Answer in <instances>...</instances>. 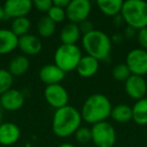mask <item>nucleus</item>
<instances>
[{"label": "nucleus", "instance_id": "obj_15", "mask_svg": "<svg viewBox=\"0 0 147 147\" xmlns=\"http://www.w3.org/2000/svg\"><path fill=\"white\" fill-rule=\"evenodd\" d=\"M18 47L26 55H35L41 51L42 42L38 36L28 33V34L19 37Z\"/></svg>", "mask_w": 147, "mask_h": 147}, {"label": "nucleus", "instance_id": "obj_12", "mask_svg": "<svg viewBox=\"0 0 147 147\" xmlns=\"http://www.w3.org/2000/svg\"><path fill=\"white\" fill-rule=\"evenodd\" d=\"M1 98V108L7 111H17L23 106L25 97L22 92L16 89H10L0 96Z\"/></svg>", "mask_w": 147, "mask_h": 147}, {"label": "nucleus", "instance_id": "obj_11", "mask_svg": "<svg viewBox=\"0 0 147 147\" xmlns=\"http://www.w3.org/2000/svg\"><path fill=\"white\" fill-rule=\"evenodd\" d=\"M125 91L131 99L138 101L145 98L147 93V83L143 77L131 75L125 82Z\"/></svg>", "mask_w": 147, "mask_h": 147}, {"label": "nucleus", "instance_id": "obj_5", "mask_svg": "<svg viewBox=\"0 0 147 147\" xmlns=\"http://www.w3.org/2000/svg\"><path fill=\"white\" fill-rule=\"evenodd\" d=\"M82 57V51L77 45L63 43L57 47L53 55L55 65L65 73L76 69Z\"/></svg>", "mask_w": 147, "mask_h": 147}, {"label": "nucleus", "instance_id": "obj_4", "mask_svg": "<svg viewBox=\"0 0 147 147\" xmlns=\"http://www.w3.org/2000/svg\"><path fill=\"white\" fill-rule=\"evenodd\" d=\"M121 17L129 27L136 30L147 27V2L143 0L124 1Z\"/></svg>", "mask_w": 147, "mask_h": 147}, {"label": "nucleus", "instance_id": "obj_6", "mask_svg": "<svg viewBox=\"0 0 147 147\" xmlns=\"http://www.w3.org/2000/svg\"><path fill=\"white\" fill-rule=\"evenodd\" d=\"M91 132L95 147H113L116 143V131L107 121L94 124Z\"/></svg>", "mask_w": 147, "mask_h": 147}, {"label": "nucleus", "instance_id": "obj_10", "mask_svg": "<svg viewBox=\"0 0 147 147\" xmlns=\"http://www.w3.org/2000/svg\"><path fill=\"white\" fill-rule=\"evenodd\" d=\"M32 6V1L30 0H8L3 5L5 18L16 19L19 17H26Z\"/></svg>", "mask_w": 147, "mask_h": 147}, {"label": "nucleus", "instance_id": "obj_21", "mask_svg": "<svg viewBox=\"0 0 147 147\" xmlns=\"http://www.w3.org/2000/svg\"><path fill=\"white\" fill-rule=\"evenodd\" d=\"M132 120L138 125H147V98L136 101L132 107Z\"/></svg>", "mask_w": 147, "mask_h": 147}, {"label": "nucleus", "instance_id": "obj_23", "mask_svg": "<svg viewBox=\"0 0 147 147\" xmlns=\"http://www.w3.org/2000/svg\"><path fill=\"white\" fill-rule=\"evenodd\" d=\"M57 23H55L47 15L42 16L37 22V32L42 37H49L55 34Z\"/></svg>", "mask_w": 147, "mask_h": 147}, {"label": "nucleus", "instance_id": "obj_18", "mask_svg": "<svg viewBox=\"0 0 147 147\" xmlns=\"http://www.w3.org/2000/svg\"><path fill=\"white\" fill-rule=\"evenodd\" d=\"M81 30L79 24L76 23H67L61 30V40L63 45H76L81 37Z\"/></svg>", "mask_w": 147, "mask_h": 147}, {"label": "nucleus", "instance_id": "obj_19", "mask_svg": "<svg viewBox=\"0 0 147 147\" xmlns=\"http://www.w3.org/2000/svg\"><path fill=\"white\" fill-rule=\"evenodd\" d=\"M29 69V59L25 55L13 57L8 65V71L13 77L22 76Z\"/></svg>", "mask_w": 147, "mask_h": 147}, {"label": "nucleus", "instance_id": "obj_16", "mask_svg": "<svg viewBox=\"0 0 147 147\" xmlns=\"http://www.w3.org/2000/svg\"><path fill=\"white\" fill-rule=\"evenodd\" d=\"M18 39L11 29L0 28V55H7L17 49Z\"/></svg>", "mask_w": 147, "mask_h": 147}, {"label": "nucleus", "instance_id": "obj_33", "mask_svg": "<svg viewBox=\"0 0 147 147\" xmlns=\"http://www.w3.org/2000/svg\"><path fill=\"white\" fill-rule=\"evenodd\" d=\"M134 31H136V29L132 28V27H129V26L127 27V28H126V35H127V37H129V35H130V37H132L133 35L136 34Z\"/></svg>", "mask_w": 147, "mask_h": 147}, {"label": "nucleus", "instance_id": "obj_9", "mask_svg": "<svg viewBox=\"0 0 147 147\" xmlns=\"http://www.w3.org/2000/svg\"><path fill=\"white\" fill-rule=\"evenodd\" d=\"M45 98L47 104L55 110L67 106L69 94L61 84L47 86L45 89Z\"/></svg>", "mask_w": 147, "mask_h": 147}, {"label": "nucleus", "instance_id": "obj_28", "mask_svg": "<svg viewBox=\"0 0 147 147\" xmlns=\"http://www.w3.org/2000/svg\"><path fill=\"white\" fill-rule=\"evenodd\" d=\"M47 16H49L55 23L63 22L65 19V17H67L65 9H63V8H61V7L53 5V7H51L49 12H47Z\"/></svg>", "mask_w": 147, "mask_h": 147}, {"label": "nucleus", "instance_id": "obj_39", "mask_svg": "<svg viewBox=\"0 0 147 147\" xmlns=\"http://www.w3.org/2000/svg\"><path fill=\"white\" fill-rule=\"evenodd\" d=\"M88 147H95V146H88Z\"/></svg>", "mask_w": 147, "mask_h": 147}, {"label": "nucleus", "instance_id": "obj_17", "mask_svg": "<svg viewBox=\"0 0 147 147\" xmlns=\"http://www.w3.org/2000/svg\"><path fill=\"white\" fill-rule=\"evenodd\" d=\"M99 69V61L96 59L90 57V55H85L81 59L76 71L83 78H91L95 76Z\"/></svg>", "mask_w": 147, "mask_h": 147}, {"label": "nucleus", "instance_id": "obj_2", "mask_svg": "<svg viewBox=\"0 0 147 147\" xmlns=\"http://www.w3.org/2000/svg\"><path fill=\"white\" fill-rule=\"evenodd\" d=\"M112 105L108 98L103 94H93L85 101L81 111V116L89 124L104 122L111 116Z\"/></svg>", "mask_w": 147, "mask_h": 147}, {"label": "nucleus", "instance_id": "obj_20", "mask_svg": "<svg viewBox=\"0 0 147 147\" xmlns=\"http://www.w3.org/2000/svg\"><path fill=\"white\" fill-rule=\"evenodd\" d=\"M124 1L122 0H99L97 1L99 9L107 16H117L121 13Z\"/></svg>", "mask_w": 147, "mask_h": 147}, {"label": "nucleus", "instance_id": "obj_37", "mask_svg": "<svg viewBox=\"0 0 147 147\" xmlns=\"http://www.w3.org/2000/svg\"><path fill=\"white\" fill-rule=\"evenodd\" d=\"M0 109H1V98H0Z\"/></svg>", "mask_w": 147, "mask_h": 147}, {"label": "nucleus", "instance_id": "obj_8", "mask_svg": "<svg viewBox=\"0 0 147 147\" xmlns=\"http://www.w3.org/2000/svg\"><path fill=\"white\" fill-rule=\"evenodd\" d=\"M127 67L131 75L143 77L147 75V51L143 49H134L126 55Z\"/></svg>", "mask_w": 147, "mask_h": 147}, {"label": "nucleus", "instance_id": "obj_26", "mask_svg": "<svg viewBox=\"0 0 147 147\" xmlns=\"http://www.w3.org/2000/svg\"><path fill=\"white\" fill-rule=\"evenodd\" d=\"M130 76V69L126 63H118L112 69V77L119 82H126Z\"/></svg>", "mask_w": 147, "mask_h": 147}, {"label": "nucleus", "instance_id": "obj_22", "mask_svg": "<svg viewBox=\"0 0 147 147\" xmlns=\"http://www.w3.org/2000/svg\"><path fill=\"white\" fill-rule=\"evenodd\" d=\"M110 117L118 123H127L132 120V108L126 104H119L112 108Z\"/></svg>", "mask_w": 147, "mask_h": 147}, {"label": "nucleus", "instance_id": "obj_31", "mask_svg": "<svg viewBox=\"0 0 147 147\" xmlns=\"http://www.w3.org/2000/svg\"><path fill=\"white\" fill-rule=\"evenodd\" d=\"M79 27H80V30H81V33H82L83 35L87 34V33L91 32V31L94 30V24H93L92 21H89L88 19L85 21H83V22H81L80 24H79Z\"/></svg>", "mask_w": 147, "mask_h": 147}, {"label": "nucleus", "instance_id": "obj_36", "mask_svg": "<svg viewBox=\"0 0 147 147\" xmlns=\"http://www.w3.org/2000/svg\"><path fill=\"white\" fill-rule=\"evenodd\" d=\"M3 123V114L1 113V110H0V125Z\"/></svg>", "mask_w": 147, "mask_h": 147}, {"label": "nucleus", "instance_id": "obj_7", "mask_svg": "<svg viewBox=\"0 0 147 147\" xmlns=\"http://www.w3.org/2000/svg\"><path fill=\"white\" fill-rule=\"evenodd\" d=\"M91 10L92 5L89 0H71L65 8V14L71 23L80 24L88 19Z\"/></svg>", "mask_w": 147, "mask_h": 147}, {"label": "nucleus", "instance_id": "obj_35", "mask_svg": "<svg viewBox=\"0 0 147 147\" xmlns=\"http://www.w3.org/2000/svg\"><path fill=\"white\" fill-rule=\"evenodd\" d=\"M59 147H75V146L73 144H71V143H63Z\"/></svg>", "mask_w": 147, "mask_h": 147}, {"label": "nucleus", "instance_id": "obj_29", "mask_svg": "<svg viewBox=\"0 0 147 147\" xmlns=\"http://www.w3.org/2000/svg\"><path fill=\"white\" fill-rule=\"evenodd\" d=\"M32 5L40 12H49L53 4L51 0H34Z\"/></svg>", "mask_w": 147, "mask_h": 147}, {"label": "nucleus", "instance_id": "obj_1", "mask_svg": "<svg viewBox=\"0 0 147 147\" xmlns=\"http://www.w3.org/2000/svg\"><path fill=\"white\" fill-rule=\"evenodd\" d=\"M82 120L80 111L67 105L55 110L53 117V131L57 137H69L80 128Z\"/></svg>", "mask_w": 147, "mask_h": 147}, {"label": "nucleus", "instance_id": "obj_14", "mask_svg": "<svg viewBox=\"0 0 147 147\" xmlns=\"http://www.w3.org/2000/svg\"><path fill=\"white\" fill-rule=\"evenodd\" d=\"M20 138V129L14 123H2L0 125V144L10 146Z\"/></svg>", "mask_w": 147, "mask_h": 147}, {"label": "nucleus", "instance_id": "obj_3", "mask_svg": "<svg viewBox=\"0 0 147 147\" xmlns=\"http://www.w3.org/2000/svg\"><path fill=\"white\" fill-rule=\"evenodd\" d=\"M82 43L88 55L99 61L108 59L112 51V40L102 30L94 29L83 35Z\"/></svg>", "mask_w": 147, "mask_h": 147}, {"label": "nucleus", "instance_id": "obj_38", "mask_svg": "<svg viewBox=\"0 0 147 147\" xmlns=\"http://www.w3.org/2000/svg\"><path fill=\"white\" fill-rule=\"evenodd\" d=\"M146 142H147V135H146Z\"/></svg>", "mask_w": 147, "mask_h": 147}, {"label": "nucleus", "instance_id": "obj_24", "mask_svg": "<svg viewBox=\"0 0 147 147\" xmlns=\"http://www.w3.org/2000/svg\"><path fill=\"white\" fill-rule=\"evenodd\" d=\"M30 27L31 22L27 17H19V18L13 19L11 23V31L18 37L28 34Z\"/></svg>", "mask_w": 147, "mask_h": 147}, {"label": "nucleus", "instance_id": "obj_25", "mask_svg": "<svg viewBox=\"0 0 147 147\" xmlns=\"http://www.w3.org/2000/svg\"><path fill=\"white\" fill-rule=\"evenodd\" d=\"M13 84V76L8 69H0V96L9 91Z\"/></svg>", "mask_w": 147, "mask_h": 147}, {"label": "nucleus", "instance_id": "obj_30", "mask_svg": "<svg viewBox=\"0 0 147 147\" xmlns=\"http://www.w3.org/2000/svg\"><path fill=\"white\" fill-rule=\"evenodd\" d=\"M137 38H138V42L140 45V47L143 49L147 51V27L138 30V32H137Z\"/></svg>", "mask_w": 147, "mask_h": 147}, {"label": "nucleus", "instance_id": "obj_27", "mask_svg": "<svg viewBox=\"0 0 147 147\" xmlns=\"http://www.w3.org/2000/svg\"><path fill=\"white\" fill-rule=\"evenodd\" d=\"M76 140L80 144H88L90 141H92V132L91 129L88 127H82L81 126L75 133Z\"/></svg>", "mask_w": 147, "mask_h": 147}, {"label": "nucleus", "instance_id": "obj_34", "mask_svg": "<svg viewBox=\"0 0 147 147\" xmlns=\"http://www.w3.org/2000/svg\"><path fill=\"white\" fill-rule=\"evenodd\" d=\"M5 18V13H4V8L2 5H0V21L3 20Z\"/></svg>", "mask_w": 147, "mask_h": 147}, {"label": "nucleus", "instance_id": "obj_32", "mask_svg": "<svg viewBox=\"0 0 147 147\" xmlns=\"http://www.w3.org/2000/svg\"><path fill=\"white\" fill-rule=\"evenodd\" d=\"M53 4L55 5V6L65 9L67 7V5L69 4V0H53Z\"/></svg>", "mask_w": 147, "mask_h": 147}, {"label": "nucleus", "instance_id": "obj_13", "mask_svg": "<svg viewBox=\"0 0 147 147\" xmlns=\"http://www.w3.org/2000/svg\"><path fill=\"white\" fill-rule=\"evenodd\" d=\"M65 73L61 71L59 67L53 65H45L40 69L38 74V77L42 83H45L47 86L51 85L61 84V81L65 79Z\"/></svg>", "mask_w": 147, "mask_h": 147}]
</instances>
